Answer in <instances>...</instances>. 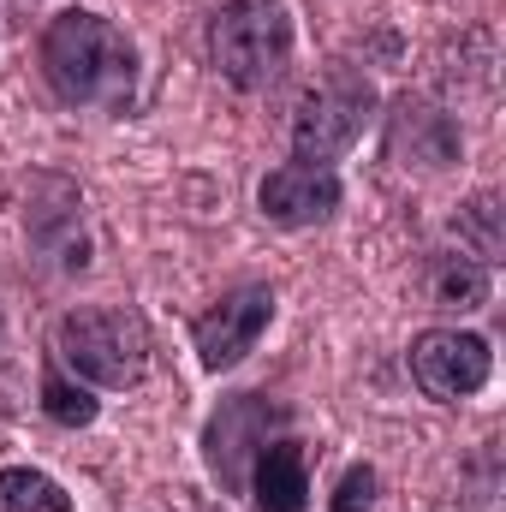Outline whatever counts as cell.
Wrapping results in <instances>:
<instances>
[{"mask_svg":"<svg viewBox=\"0 0 506 512\" xmlns=\"http://www.w3.org/2000/svg\"><path fill=\"white\" fill-rule=\"evenodd\" d=\"M42 72L54 84L60 102L72 108H102V114H120L137 90V54L131 42L102 18V12H60L48 30H42Z\"/></svg>","mask_w":506,"mask_h":512,"instance_id":"1","label":"cell"},{"mask_svg":"<svg viewBox=\"0 0 506 512\" xmlns=\"http://www.w3.org/2000/svg\"><path fill=\"white\" fill-rule=\"evenodd\" d=\"M209 60L227 84L268 90L292 60V18L280 0H233L209 18Z\"/></svg>","mask_w":506,"mask_h":512,"instance_id":"2","label":"cell"},{"mask_svg":"<svg viewBox=\"0 0 506 512\" xmlns=\"http://www.w3.org/2000/svg\"><path fill=\"white\" fill-rule=\"evenodd\" d=\"M54 340L60 364L96 387H137L149 376V328L137 310H72Z\"/></svg>","mask_w":506,"mask_h":512,"instance_id":"3","label":"cell"},{"mask_svg":"<svg viewBox=\"0 0 506 512\" xmlns=\"http://www.w3.org/2000/svg\"><path fill=\"white\" fill-rule=\"evenodd\" d=\"M370 108H376V90L364 78H352V72L322 78L298 102V114H292V149H298V161L328 167L334 155H346L364 137V126H370Z\"/></svg>","mask_w":506,"mask_h":512,"instance_id":"4","label":"cell"},{"mask_svg":"<svg viewBox=\"0 0 506 512\" xmlns=\"http://www.w3.org/2000/svg\"><path fill=\"white\" fill-rule=\"evenodd\" d=\"M280 423H286V411L268 405V399H256V393L221 399V411L203 429V453H209V471L221 477V489H245L251 483V459L268 447V435Z\"/></svg>","mask_w":506,"mask_h":512,"instance_id":"5","label":"cell"},{"mask_svg":"<svg viewBox=\"0 0 506 512\" xmlns=\"http://www.w3.org/2000/svg\"><path fill=\"white\" fill-rule=\"evenodd\" d=\"M411 382L429 399H471L489 382V340L459 334V328H429L411 340Z\"/></svg>","mask_w":506,"mask_h":512,"instance_id":"6","label":"cell"},{"mask_svg":"<svg viewBox=\"0 0 506 512\" xmlns=\"http://www.w3.org/2000/svg\"><path fill=\"white\" fill-rule=\"evenodd\" d=\"M268 322H274V292H268V286H233V292H227L215 310H203L197 328H191L203 370H233L256 340H262Z\"/></svg>","mask_w":506,"mask_h":512,"instance_id":"7","label":"cell"},{"mask_svg":"<svg viewBox=\"0 0 506 512\" xmlns=\"http://www.w3.org/2000/svg\"><path fill=\"white\" fill-rule=\"evenodd\" d=\"M459 149H465V137L453 126V114H441L429 102H411V96L393 108V120H387V155L405 173H441V167L459 161Z\"/></svg>","mask_w":506,"mask_h":512,"instance_id":"8","label":"cell"},{"mask_svg":"<svg viewBox=\"0 0 506 512\" xmlns=\"http://www.w3.org/2000/svg\"><path fill=\"white\" fill-rule=\"evenodd\" d=\"M256 203L280 227H316V221H328L340 209V179L328 167H316V161H286V167H274L262 179Z\"/></svg>","mask_w":506,"mask_h":512,"instance_id":"9","label":"cell"},{"mask_svg":"<svg viewBox=\"0 0 506 512\" xmlns=\"http://www.w3.org/2000/svg\"><path fill=\"white\" fill-rule=\"evenodd\" d=\"M256 512H304L310 507V459L298 441H268L256 453Z\"/></svg>","mask_w":506,"mask_h":512,"instance_id":"10","label":"cell"},{"mask_svg":"<svg viewBox=\"0 0 506 512\" xmlns=\"http://www.w3.org/2000/svg\"><path fill=\"white\" fill-rule=\"evenodd\" d=\"M48 209H30V239L60 256V268H84V203L66 179H48Z\"/></svg>","mask_w":506,"mask_h":512,"instance_id":"11","label":"cell"},{"mask_svg":"<svg viewBox=\"0 0 506 512\" xmlns=\"http://www.w3.org/2000/svg\"><path fill=\"white\" fill-rule=\"evenodd\" d=\"M429 298L441 310H483L489 304V268L465 262V256H441L429 268Z\"/></svg>","mask_w":506,"mask_h":512,"instance_id":"12","label":"cell"},{"mask_svg":"<svg viewBox=\"0 0 506 512\" xmlns=\"http://www.w3.org/2000/svg\"><path fill=\"white\" fill-rule=\"evenodd\" d=\"M0 512H72V495L30 465H0Z\"/></svg>","mask_w":506,"mask_h":512,"instance_id":"13","label":"cell"},{"mask_svg":"<svg viewBox=\"0 0 506 512\" xmlns=\"http://www.w3.org/2000/svg\"><path fill=\"white\" fill-rule=\"evenodd\" d=\"M459 245H471L483 268L501 262L506 233H501V197H495V191H483V197H471V203L459 209Z\"/></svg>","mask_w":506,"mask_h":512,"instance_id":"14","label":"cell"},{"mask_svg":"<svg viewBox=\"0 0 506 512\" xmlns=\"http://www.w3.org/2000/svg\"><path fill=\"white\" fill-rule=\"evenodd\" d=\"M42 411L60 423V429H84V423H96V399H90V387H78L66 376V364H48V376H42Z\"/></svg>","mask_w":506,"mask_h":512,"instance_id":"15","label":"cell"},{"mask_svg":"<svg viewBox=\"0 0 506 512\" xmlns=\"http://www.w3.org/2000/svg\"><path fill=\"white\" fill-rule=\"evenodd\" d=\"M376 489H381L376 471H370V465H352V471L340 477V489H334L328 512H370L376 507Z\"/></svg>","mask_w":506,"mask_h":512,"instance_id":"16","label":"cell"},{"mask_svg":"<svg viewBox=\"0 0 506 512\" xmlns=\"http://www.w3.org/2000/svg\"><path fill=\"white\" fill-rule=\"evenodd\" d=\"M495 441H483V453H477V495H471V507L477 512H495Z\"/></svg>","mask_w":506,"mask_h":512,"instance_id":"17","label":"cell"},{"mask_svg":"<svg viewBox=\"0 0 506 512\" xmlns=\"http://www.w3.org/2000/svg\"><path fill=\"white\" fill-rule=\"evenodd\" d=\"M0 352H6V328H0Z\"/></svg>","mask_w":506,"mask_h":512,"instance_id":"18","label":"cell"}]
</instances>
